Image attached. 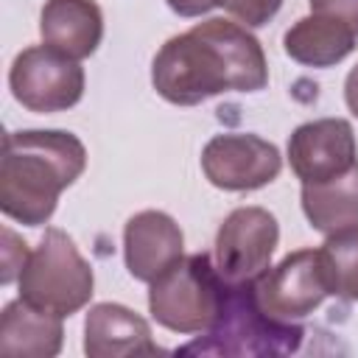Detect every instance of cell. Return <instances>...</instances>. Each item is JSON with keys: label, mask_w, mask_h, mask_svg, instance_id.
<instances>
[{"label": "cell", "mask_w": 358, "mask_h": 358, "mask_svg": "<svg viewBox=\"0 0 358 358\" xmlns=\"http://www.w3.org/2000/svg\"><path fill=\"white\" fill-rule=\"evenodd\" d=\"M151 84L176 106H196L221 92H257L268 84V62L243 25L210 17L171 36L151 62Z\"/></svg>", "instance_id": "cell-1"}, {"label": "cell", "mask_w": 358, "mask_h": 358, "mask_svg": "<svg viewBox=\"0 0 358 358\" xmlns=\"http://www.w3.org/2000/svg\"><path fill=\"white\" fill-rule=\"evenodd\" d=\"M87 168V148L73 131H8L0 151V210L25 227H42Z\"/></svg>", "instance_id": "cell-2"}, {"label": "cell", "mask_w": 358, "mask_h": 358, "mask_svg": "<svg viewBox=\"0 0 358 358\" xmlns=\"http://www.w3.org/2000/svg\"><path fill=\"white\" fill-rule=\"evenodd\" d=\"M305 327L296 322H277L263 313L255 299V282L224 285L218 319L204 336L185 344L179 352L196 355H288L296 352Z\"/></svg>", "instance_id": "cell-3"}, {"label": "cell", "mask_w": 358, "mask_h": 358, "mask_svg": "<svg viewBox=\"0 0 358 358\" xmlns=\"http://www.w3.org/2000/svg\"><path fill=\"white\" fill-rule=\"evenodd\" d=\"M17 282L25 302L59 316L78 313L92 299L95 288L92 266L84 260L73 238L59 227L45 229L42 241L28 255Z\"/></svg>", "instance_id": "cell-4"}, {"label": "cell", "mask_w": 358, "mask_h": 358, "mask_svg": "<svg viewBox=\"0 0 358 358\" xmlns=\"http://www.w3.org/2000/svg\"><path fill=\"white\" fill-rule=\"evenodd\" d=\"M148 310L157 324L190 336L204 333L218 319L224 302V280L207 252H196L173 263L148 282Z\"/></svg>", "instance_id": "cell-5"}, {"label": "cell", "mask_w": 358, "mask_h": 358, "mask_svg": "<svg viewBox=\"0 0 358 358\" xmlns=\"http://www.w3.org/2000/svg\"><path fill=\"white\" fill-rule=\"evenodd\" d=\"M8 90L28 112H67L84 95V67L50 45H31L11 62Z\"/></svg>", "instance_id": "cell-6"}, {"label": "cell", "mask_w": 358, "mask_h": 358, "mask_svg": "<svg viewBox=\"0 0 358 358\" xmlns=\"http://www.w3.org/2000/svg\"><path fill=\"white\" fill-rule=\"evenodd\" d=\"M277 241H280V227L268 210L263 207L232 210L221 221L213 249V263L221 280L229 285L255 282L271 266Z\"/></svg>", "instance_id": "cell-7"}, {"label": "cell", "mask_w": 358, "mask_h": 358, "mask_svg": "<svg viewBox=\"0 0 358 358\" xmlns=\"http://www.w3.org/2000/svg\"><path fill=\"white\" fill-rule=\"evenodd\" d=\"M327 285L319 266V249H296L255 280V299L277 322H299L324 302Z\"/></svg>", "instance_id": "cell-8"}, {"label": "cell", "mask_w": 358, "mask_h": 358, "mask_svg": "<svg viewBox=\"0 0 358 358\" xmlns=\"http://www.w3.org/2000/svg\"><path fill=\"white\" fill-rule=\"evenodd\" d=\"M282 157L257 134H215L201 151V171L221 190H257L280 176Z\"/></svg>", "instance_id": "cell-9"}, {"label": "cell", "mask_w": 358, "mask_h": 358, "mask_svg": "<svg viewBox=\"0 0 358 358\" xmlns=\"http://www.w3.org/2000/svg\"><path fill=\"white\" fill-rule=\"evenodd\" d=\"M288 162L302 185L347 173L358 162L352 126L344 117H319L296 126L288 137Z\"/></svg>", "instance_id": "cell-10"}, {"label": "cell", "mask_w": 358, "mask_h": 358, "mask_svg": "<svg viewBox=\"0 0 358 358\" xmlns=\"http://www.w3.org/2000/svg\"><path fill=\"white\" fill-rule=\"evenodd\" d=\"M185 257V235L162 210L134 213L123 227V260L134 280L154 282Z\"/></svg>", "instance_id": "cell-11"}, {"label": "cell", "mask_w": 358, "mask_h": 358, "mask_svg": "<svg viewBox=\"0 0 358 358\" xmlns=\"http://www.w3.org/2000/svg\"><path fill=\"white\" fill-rule=\"evenodd\" d=\"M84 352L90 358H131L162 352L148 322L126 305L98 302L84 319Z\"/></svg>", "instance_id": "cell-12"}, {"label": "cell", "mask_w": 358, "mask_h": 358, "mask_svg": "<svg viewBox=\"0 0 358 358\" xmlns=\"http://www.w3.org/2000/svg\"><path fill=\"white\" fill-rule=\"evenodd\" d=\"M42 42L81 62L103 39V14L95 0H45L39 14Z\"/></svg>", "instance_id": "cell-13"}, {"label": "cell", "mask_w": 358, "mask_h": 358, "mask_svg": "<svg viewBox=\"0 0 358 358\" xmlns=\"http://www.w3.org/2000/svg\"><path fill=\"white\" fill-rule=\"evenodd\" d=\"M64 316L34 308L22 296L0 313V355L6 358H53L64 341Z\"/></svg>", "instance_id": "cell-14"}, {"label": "cell", "mask_w": 358, "mask_h": 358, "mask_svg": "<svg viewBox=\"0 0 358 358\" xmlns=\"http://www.w3.org/2000/svg\"><path fill=\"white\" fill-rule=\"evenodd\" d=\"M355 39L358 34L341 20L310 11L285 31L282 48L305 67H333L355 50Z\"/></svg>", "instance_id": "cell-15"}, {"label": "cell", "mask_w": 358, "mask_h": 358, "mask_svg": "<svg viewBox=\"0 0 358 358\" xmlns=\"http://www.w3.org/2000/svg\"><path fill=\"white\" fill-rule=\"evenodd\" d=\"M302 213L316 232H338L358 224V162L327 182L302 185Z\"/></svg>", "instance_id": "cell-16"}, {"label": "cell", "mask_w": 358, "mask_h": 358, "mask_svg": "<svg viewBox=\"0 0 358 358\" xmlns=\"http://www.w3.org/2000/svg\"><path fill=\"white\" fill-rule=\"evenodd\" d=\"M319 266L330 296L358 302V224L324 238L319 246Z\"/></svg>", "instance_id": "cell-17"}, {"label": "cell", "mask_w": 358, "mask_h": 358, "mask_svg": "<svg viewBox=\"0 0 358 358\" xmlns=\"http://www.w3.org/2000/svg\"><path fill=\"white\" fill-rule=\"evenodd\" d=\"M221 6L246 28H260L280 11L282 0H221Z\"/></svg>", "instance_id": "cell-18"}, {"label": "cell", "mask_w": 358, "mask_h": 358, "mask_svg": "<svg viewBox=\"0 0 358 358\" xmlns=\"http://www.w3.org/2000/svg\"><path fill=\"white\" fill-rule=\"evenodd\" d=\"M28 243L20 241L8 227L3 229V274H0V282L8 285L14 277H20L25 260H28Z\"/></svg>", "instance_id": "cell-19"}, {"label": "cell", "mask_w": 358, "mask_h": 358, "mask_svg": "<svg viewBox=\"0 0 358 358\" xmlns=\"http://www.w3.org/2000/svg\"><path fill=\"white\" fill-rule=\"evenodd\" d=\"M313 14H327L341 20L358 34V0H308Z\"/></svg>", "instance_id": "cell-20"}, {"label": "cell", "mask_w": 358, "mask_h": 358, "mask_svg": "<svg viewBox=\"0 0 358 358\" xmlns=\"http://www.w3.org/2000/svg\"><path fill=\"white\" fill-rule=\"evenodd\" d=\"M165 3L179 17H201V14L213 11L215 6H221V0H165Z\"/></svg>", "instance_id": "cell-21"}, {"label": "cell", "mask_w": 358, "mask_h": 358, "mask_svg": "<svg viewBox=\"0 0 358 358\" xmlns=\"http://www.w3.org/2000/svg\"><path fill=\"white\" fill-rule=\"evenodd\" d=\"M344 101H347V109L358 117V64L347 73V81H344Z\"/></svg>", "instance_id": "cell-22"}]
</instances>
